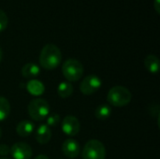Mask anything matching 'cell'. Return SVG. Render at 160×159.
Wrapping results in <instances>:
<instances>
[{"label": "cell", "instance_id": "6da1fadb", "mask_svg": "<svg viewBox=\"0 0 160 159\" xmlns=\"http://www.w3.org/2000/svg\"><path fill=\"white\" fill-rule=\"evenodd\" d=\"M62 61V53L60 49L54 44H46L39 54L40 66L47 69L52 70L56 68Z\"/></svg>", "mask_w": 160, "mask_h": 159}, {"label": "cell", "instance_id": "7a4b0ae2", "mask_svg": "<svg viewBox=\"0 0 160 159\" xmlns=\"http://www.w3.org/2000/svg\"><path fill=\"white\" fill-rule=\"evenodd\" d=\"M132 98L130 91L124 86H114L110 89L107 95L108 102L114 107H124L127 106Z\"/></svg>", "mask_w": 160, "mask_h": 159}, {"label": "cell", "instance_id": "3957f363", "mask_svg": "<svg viewBox=\"0 0 160 159\" xmlns=\"http://www.w3.org/2000/svg\"><path fill=\"white\" fill-rule=\"evenodd\" d=\"M62 73H63L64 77L69 82H77L83 75V66L77 59H74V58L68 59L63 64Z\"/></svg>", "mask_w": 160, "mask_h": 159}, {"label": "cell", "instance_id": "277c9868", "mask_svg": "<svg viewBox=\"0 0 160 159\" xmlns=\"http://www.w3.org/2000/svg\"><path fill=\"white\" fill-rule=\"evenodd\" d=\"M28 114L35 121H43L50 112L49 103L42 98L32 99L28 105Z\"/></svg>", "mask_w": 160, "mask_h": 159}, {"label": "cell", "instance_id": "5b68a950", "mask_svg": "<svg viewBox=\"0 0 160 159\" xmlns=\"http://www.w3.org/2000/svg\"><path fill=\"white\" fill-rule=\"evenodd\" d=\"M82 157L83 159H105V146L98 140H90L85 143L82 149Z\"/></svg>", "mask_w": 160, "mask_h": 159}, {"label": "cell", "instance_id": "8992f818", "mask_svg": "<svg viewBox=\"0 0 160 159\" xmlns=\"http://www.w3.org/2000/svg\"><path fill=\"white\" fill-rule=\"evenodd\" d=\"M102 85V81L97 75L86 76L80 84V90L83 95H93L99 90Z\"/></svg>", "mask_w": 160, "mask_h": 159}, {"label": "cell", "instance_id": "52a82bcc", "mask_svg": "<svg viewBox=\"0 0 160 159\" xmlns=\"http://www.w3.org/2000/svg\"><path fill=\"white\" fill-rule=\"evenodd\" d=\"M81 129V125L79 120L72 115L66 116L62 121V131L69 137L76 136Z\"/></svg>", "mask_w": 160, "mask_h": 159}, {"label": "cell", "instance_id": "ba28073f", "mask_svg": "<svg viewBox=\"0 0 160 159\" xmlns=\"http://www.w3.org/2000/svg\"><path fill=\"white\" fill-rule=\"evenodd\" d=\"M10 154L14 159H30L32 157V149L27 143L16 142L10 147Z\"/></svg>", "mask_w": 160, "mask_h": 159}, {"label": "cell", "instance_id": "9c48e42d", "mask_svg": "<svg viewBox=\"0 0 160 159\" xmlns=\"http://www.w3.org/2000/svg\"><path fill=\"white\" fill-rule=\"evenodd\" d=\"M62 153L68 158H75L80 154V144L73 139L66 140L62 144Z\"/></svg>", "mask_w": 160, "mask_h": 159}, {"label": "cell", "instance_id": "30bf717a", "mask_svg": "<svg viewBox=\"0 0 160 159\" xmlns=\"http://www.w3.org/2000/svg\"><path fill=\"white\" fill-rule=\"evenodd\" d=\"M35 138L36 141L39 143V144H47L52 138V131L51 128L47 126V125H40L35 134Z\"/></svg>", "mask_w": 160, "mask_h": 159}, {"label": "cell", "instance_id": "8fae6325", "mask_svg": "<svg viewBox=\"0 0 160 159\" xmlns=\"http://www.w3.org/2000/svg\"><path fill=\"white\" fill-rule=\"evenodd\" d=\"M35 129V125L29 120L21 121L16 127V132L21 137H29Z\"/></svg>", "mask_w": 160, "mask_h": 159}, {"label": "cell", "instance_id": "7c38bea8", "mask_svg": "<svg viewBox=\"0 0 160 159\" xmlns=\"http://www.w3.org/2000/svg\"><path fill=\"white\" fill-rule=\"evenodd\" d=\"M40 68L35 63H27L22 68V75L25 79H33L39 75Z\"/></svg>", "mask_w": 160, "mask_h": 159}, {"label": "cell", "instance_id": "4fadbf2b", "mask_svg": "<svg viewBox=\"0 0 160 159\" xmlns=\"http://www.w3.org/2000/svg\"><path fill=\"white\" fill-rule=\"evenodd\" d=\"M145 68L151 73H158L159 70V59L155 54H148L144 59Z\"/></svg>", "mask_w": 160, "mask_h": 159}, {"label": "cell", "instance_id": "5bb4252c", "mask_svg": "<svg viewBox=\"0 0 160 159\" xmlns=\"http://www.w3.org/2000/svg\"><path fill=\"white\" fill-rule=\"evenodd\" d=\"M26 89L29 92V94L38 97V96H40V95H42L44 93L45 86H44V84L40 81L31 80L26 84Z\"/></svg>", "mask_w": 160, "mask_h": 159}, {"label": "cell", "instance_id": "9a60e30c", "mask_svg": "<svg viewBox=\"0 0 160 159\" xmlns=\"http://www.w3.org/2000/svg\"><path fill=\"white\" fill-rule=\"evenodd\" d=\"M57 94L61 98H68L73 94V86L69 82H62L57 86Z\"/></svg>", "mask_w": 160, "mask_h": 159}, {"label": "cell", "instance_id": "2e32d148", "mask_svg": "<svg viewBox=\"0 0 160 159\" xmlns=\"http://www.w3.org/2000/svg\"><path fill=\"white\" fill-rule=\"evenodd\" d=\"M111 114H112V108L106 104L99 105L95 111V116L100 121L107 120L111 116Z\"/></svg>", "mask_w": 160, "mask_h": 159}, {"label": "cell", "instance_id": "e0dca14e", "mask_svg": "<svg viewBox=\"0 0 160 159\" xmlns=\"http://www.w3.org/2000/svg\"><path fill=\"white\" fill-rule=\"evenodd\" d=\"M10 113V104L8 100L4 97H0V122L6 120Z\"/></svg>", "mask_w": 160, "mask_h": 159}, {"label": "cell", "instance_id": "ac0fdd59", "mask_svg": "<svg viewBox=\"0 0 160 159\" xmlns=\"http://www.w3.org/2000/svg\"><path fill=\"white\" fill-rule=\"evenodd\" d=\"M60 122V115L57 113H52L47 116L46 118V124L49 127H53L57 126Z\"/></svg>", "mask_w": 160, "mask_h": 159}, {"label": "cell", "instance_id": "d6986e66", "mask_svg": "<svg viewBox=\"0 0 160 159\" xmlns=\"http://www.w3.org/2000/svg\"><path fill=\"white\" fill-rule=\"evenodd\" d=\"M8 23V18L6 14V12L2 9H0V32L4 31Z\"/></svg>", "mask_w": 160, "mask_h": 159}, {"label": "cell", "instance_id": "ffe728a7", "mask_svg": "<svg viewBox=\"0 0 160 159\" xmlns=\"http://www.w3.org/2000/svg\"><path fill=\"white\" fill-rule=\"evenodd\" d=\"M8 154H10V147L8 145L5 144V143L0 144V156L5 157Z\"/></svg>", "mask_w": 160, "mask_h": 159}, {"label": "cell", "instance_id": "44dd1931", "mask_svg": "<svg viewBox=\"0 0 160 159\" xmlns=\"http://www.w3.org/2000/svg\"><path fill=\"white\" fill-rule=\"evenodd\" d=\"M154 7L158 13L160 12V0H155L154 1Z\"/></svg>", "mask_w": 160, "mask_h": 159}, {"label": "cell", "instance_id": "7402d4cb", "mask_svg": "<svg viewBox=\"0 0 160 159\" xmlns=\"http://www.w3.org/2000/svg\"><path fill=\"white\" fill-rule=\"evenodd\" d=\"M34 159H49V157L47 156H44V155H39V156L36 157Z\"/></svg>", "mask_w": 160, "mask_h": 159}, {"label": "cell", "instance_id": "603a6c76", "mask_svg": "<svg viewBox=\"0 0 160 159\" xmlns=\"http://www.w3.org/2000/svg\"><path fill=\"white\" fill-rule=\"evenodd\" d=\"M2 58H3V52H2V50H1V48H0V62H1V60H2Z\"/></svg>", "mask_w": 160, "mask_h": 159}, {"label": "cell", "instance_id": "cb8c5ba5", "mask_svg": "<svg viewBox=\"0 0 160 159\" xmlns=\"http://www.w3.org/2000/svg\"><path fill=\"white\" fill-rule=\"evenodd\" d=\"M1 137H2V129L0 127V139H1Z\"/></svg>", "mask_w": 160, "mask_h": 159}, {"label": "cell", "instance_id": "d4e9b609", "mask_svg": "<svg viewBox=\"0 0 160 159\" xmlns=\"http://www.w3.org/2000/svg\"><path fill=\"white\" fill-rule=\"evenodd\" d=\"M0 159H9V158H8V157H1Z\"/></svg>", "mask_w": 160, "mask_h": 159}]
</instances>
